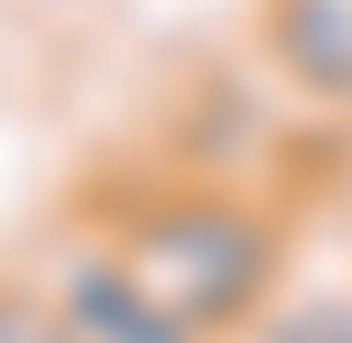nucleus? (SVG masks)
Wrapping results in <instances>:
<instances>
[{"instance_id": "nucleus-1", "label": "nucleus", "mask_w": 352, "mask_h": 343, "mask_svg": "<svg viewBox=\"0 0 352 343\" xmlns=\"http://www.w3.org/2000/svg\"><path fill=\"white\" fill-rule=\"evenodd\" d=\"M158 343H223L278 288V232L232 195H167L102 241Z\"/></svg>"}, {"instance_id": "nucleus-3", "label": "nucleus", "mask_w": 352, "mask_h": 343, "mask_svg": "<svg viewBox=\"0 0 352 343\" xmlns=\"http://www.w3.org/2000/svg\"><path fill=\"white\" fill-rule=\"evenodd\" d=\"M0 343H84V334H74V316L56 307V297L0 288Z\"/></svg>"}, {"instance_id": "nucleus-2", "label": "nucleus", "mask_w": 352, "mask_h": 343, "mask_svg": "<svg viewBox=\"0 0 352 343\" xmlns=\"http://www.w3.org/2000/svg\"><path fill=\"white\" fill-rule=\"evenodd\" d=\"M260 47L278 84L324 111H352V0H260Z\"/></svg>"}]
</instances>
